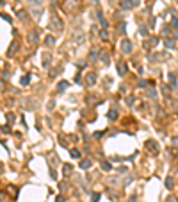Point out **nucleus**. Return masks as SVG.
<instances>
[{"instance_id": "obj_5", "label": "nucleus", "mask_w": 178, "mask_h": 202, "mask_svg": "<svg viewBox=\"0 0 178 202\" xmlns=\"http://www.w3.org/2000/svg\"><path fill=\"white\" fill-rule=\"evenodd\" d=\"M91 165H93V161H91V159H82L80 163H78V166H80L82 170H87V168H91Z\"/></svg>"}, {"instance_id": "obj_17", "label": "nucleus", "mask_w": 178, "mask_h": 202, "mask_svg": "<svg viewBox=\"0 0 178 202\" xmlns=\"http://www.w3.org/2000/svg\"><path fill=\"white\" fill-rule=\"evenodd\" d=\"M130 6H132L130 0H121V7H123V9H128Z\"/></svg>"}, {"instance_id": "obj_21", "label": "nucleus", "mask_w": 178, "mask_h": 202, "mask_svg": "<svg viewBox=\"0 0 178 202\" xmlns=\"http://www.w3.org/2000/svg\"><path fill=\"white\" fill-rule=\"evenodd\" d=\"M7 120H9V124H14V120H16V118H14L13 113H9V114H7Z\"/></svg>"}, {"instance_id": "obj_36", "label": "nucleus", "mask_w": 178, "mask_h": 202, "mask_svg": "<svg viewBox=\"0 0 178 202\" xmlns=\"http://www.w3.org/2000/svg\"><path fill=\"white\" fill-rule=\"evenodd\" d=\"M55 202H63V197H61V195H59V197H57V200H55Z\"/></svg>"}, {"instance_id": "obj_3", "label": "nucleus", "mask_w": 178, "mask_h": 202, "mask_svg": "<svg viewBox=\"0 0 178 202\" xmlns=\"http://www.w3.org/2000/svg\"><path fill=\"white\" fill-rule=\"evenodd\" d=\"M146 149H148V152H151V154H157V152H159V147H157V141H155V139H148V141H146Z\"/></svg>"}, {"instance_id": "obj_33", "label": "nucleus", "mask_w": 178, "mask_h": 202, "mask_svg": "<svg viewBox=\"0 0 178 202\" xmlns=\"http://www.w3.org/2000/svg\"><path fill=\"white\" fill-rule=\"evenodd\" d=\"M173 147L178 149V138H173Z\"/></svg>"}, {"instance_id": "obj_31", "label": "nucleus", "mask_w": 178, "mask_h": 202, "mask_svg": "<svg viewBox=\"0 0 178 202\" xmlns=\"http://www.w3.org/2000/svg\"><path fill=\"white\" fill-rule=\"evenodd\" d=\"M2 20H4V22H11V16H7V14H2Z\"/></svg>"}, {"instance_id": "obj_16", "label": "nucleus", "mask_w": 178, "mask_h": 202, "mask_svg": "<svg viewBox=\"0 0 178 202\" xmlns=\"http://www.w3.org/2000/svg\"><path fill=\"white\" fill-rule=\"evenodd\" d=\"M173 184H174L173 177H166V188H173Z\"/></svg>"}, {"instance_id": "obj_18", "label": "nucleus", "mask_w": 178, "mask_h": 202, "mask_svg": "<svg viewBox=\"0 0 178 202\" xmlns=\"http://www.w3.org/2000/svg\"><path fill=\"white\" fill-rule=\"evenodd\" d=\"M70 154H71V157H80V152H78L77 149H71V150H70Z\"/></svg>"}, {"instance_id": "obj_38", "label": "nucleus", "mask_w": 178, "mask_h": 202, "mask_svg": "<svg viewBox=\"0 0 178 202\" xmlns=\"http://www.w3.org/2000/svg\"><path fill=\"white\" fill-rule=\"evenodd\" d=\"M52 2H53V4H57V0H52Z\"/></svg>"}, {"instance_id": "obj_11", "label": "nucleus", "mask_w": 178, "mask_h": 202, "mask_svg": "<svg viewBox=\"0 0 178 202\" xmlns=\"http://www.w3.org/2000/svg\"><path fill=\"white\" fill-rule=\"evenodd\" d=\"M53 43H55V38H53V36H46V38H45V45H46V47H52Z\"/></svg>"}, {"instance_id": "obj_27", "label": "nucleus", "mask_w": 178, "mask_h": 202, "mask_svg": "<svg viewBox=\"0 0 178 202\" xmlns=\"http://www.w3.org/2000/svg\"><path fill=\"white\" fill-rule=\"evenodd\" d=\"M102 61H103V63H109V55H107V54H102Z\"/></svg>"}, {"instance_id": "obj_6", "label": "nucleus", "mask_w": 178, "mask_h": 202, "mask_svg": "<svg viewBox=\"0 0 178 202\" xmlns=\"http://www.w3.org/2000/svg\"><path fill=\"white\" fill-rule=\"evenodd\" d=\"M174 45H176V39H174V38L164 39V47H166V48H174Z\"/></svg>"}, {"instance_id": "obj_22", "label": "nucleus", "mask_w": 178, "mask_h": 202, "mask_svg": "<svg viewBox=\"0 0 178 202\" xmlns=\"http://www.w3.org/2000/svg\"><path fill=\"white\" fill-rule=\"evenodd\" d=\"M171 25H173L174 29H178V18H173V20H171Z\"/></svg>"}, {"instance_id": "obj_28", "label": "nucleus", "mask_w": 178, "mask_h": 202, "mask_svg": "<svg viewBox=\"0 0 178 202\" xmlns=\"http://www.w3.org/2000/svg\"><path fill=\"white\" fill-rule=\"evenodd\" d=\"M127 104H128V106H132V104H134V97H132V95L127 98Z\"/></svg>"}, {"instance_id": "obj_8", "label": "nucleus", "mask_w": 178, "mask_h": 202, "mask_svg": "<svg viewBox=\"0 0 178 202\" xmlns=\"http://www.w3.org/2000/svg\"><path fill=\"white\" fill-rule=\"evenodd\" d=\"M96 79H98V77H96V73H94V72H91V73H87V77H86V80H87V84H94V82H96Z\"/></svg>"}, {"instance_id": "obj_15", "label": "nucleus", "mask_w": 178, "mask_h": 202, "mask_svg": "<svg viewBox=\"0 0 178 202\" xmlns=\"http://www.w3.org/2000/svg\"><path fill=\"white\" fill-rule=\"evenodd\" d=\"M107 116H109V120H116V118H117V111H116V109H110Z\"/></svg>"}, {"instance_id": "obj_23", "label": "nucleus", "mask_w": 178, "mask_h": 202, "mask_svg": "<svg viewBox=\"0 0 178 202\" xmlns=\"http://www.w3.org/2000/svg\"><path fill=\"white\" fill-rule=\"evenodd\" d=\"M139 32H141V34H143V36H146V34H148V29H146V27H144V25H143V27H141V29H139Z\"/></svg>"}, {"instance_id": "obj_35", "label": "nucleus", "mask_w": 178, "mask_h": 202, "mask_svg": "<svg viewBox=\"0 0 178 202\" xmlns=\"http://www.w3.org/2000/svg\"><path fill=\"white\" fill-rule=\"evenodd\" d=\"M139 4V0H132V6H137Z\"/></svg>"}, {"instance_id": "obj_25", "label": "nucleus", "mask_w": 178, "mask_h": 202, "mask_svg": "<svg viewBox=\"0 0 178 202\" xmlns=\"http://www.w3.org/2000/svg\"><path fill=\"white\" fill-rule=\"evenodd\" d=\"M100 38H102V39H107V38H109V34H107L105 31H100Z\"/></svg>"}, {"instance_id": "obj_34", "label": "nucleus", "mask_w": 178, "mask_h": 202, "mask_svg": "<svg viewBox=\"0 0 178 202\" xmlns=\"http://www.w3.org/2000/svg\"><path fill=\"white\" fill-rule=\"evenodd\" d=\"M55 107V104H53V100H50V104H48V109H53Z\"/></svg>"}, {"instance_id": "obj_19", "label": "nucleus", "mask_w": 178, "mask_h": 202, "mask_svg": "<svg viewBox=\"0 0 178 202\" xmlns=\"http://www.w3.org/2000/svg\"><path fill=\"white\" fill-rule=\"evenodd\" d=\"M169 80H171L173 86H176V77H174V73H169Z\"/></svg>"}, {"instance_id": "obj_30", "label": "nucleus", "mask_w": 178, "mask_h": 202, "mask_svg": "<svg viewBox=\"0 0 178 202\" xmlns=\"http://www.w3.org/2000/svg\"><path fill=\"white\" fill-rule=\"evenodd\" d=\"M148 95H150L151 98H155V97H157V93H155V90H150V91H148Z\"/></svg>"}, {"instance_id": "obj_7", "label": "nucleus", "mask_w": 178, "mask_h": 202, "mask_svg": "<svg viewBox=\"0 0 178 202\" xmlns=\"http://www.w3.org/2000/svg\"><path fill=\"white\" fill-rule=\"evenodd\" d=\"M18 50V43L16 41H13L11 45H9V50H7V57H11V55H14V52Z\"/></svg>"}, {"instance_id": "obj_14", "label": "nucleus", "mask_w": 178, "mask_h": 202, "mask_svg": "<svg viewBox=\"0 0 178 202\" xmlns=\"http://www.w3.org/2000/svg\"><path fill=\"white\" fill-rule=\"evenodd\" d=\"M20 82H22V84H23V86H27V84H29V82H30V75H23V77H22V79H20Z\"/></svg>"}, {"instance_id": "obj_4", "label": "nucleus", "mask_w": 178, "mask_h": 202, "mask_svg": "<svg viewBox=\"0 0 178 202\" xmlns=\"http://www.w3.org/2000/svg\"><path fill=\"white\" fill-rule=\"evenodd\" d=\"M27 41H29V45H36V41H37V31H30L29 32Z\"/></svg>"}, {"instance_id": "obj_12", "label": "nucleus", "mask_w": 178, "mask_h": 202, "mask_svg": "<svg viewBox=\"0 0 178 202\" xmlns=\"http://www.w3.org/2000/svg\"><path fill=\"white\" fill-rule=\"evenodd\" d=\"M117 72H120L121 75L127 73V65H125V63H117Z\"/></svg>"}, {"instance_id": "obj_32", "label": "nucleus", "mask_w": 178, "mask_h": 202, "mask_svg": "<svg viewBox=\"0 0 178 202\" xmlns=\"http://www.w3.org/2000/svg\"><path fill=\"white\" fill-rule=\"evenodd\" d=\"M139 86L144 88V86H148V82H146V80H139Z\"/></svg>"}, {"instance_id": "obj_29", "label": "nucleus", "mask_w": 178, "mask_h": 202, "mask_svg": "<svg viewBox=\"0 0 178 202\" xmlns=\"http://www.w3.org/2000/svg\"><path fill=\"white\" fill-rule=\"evenodd\" d=\"M96 57H98V54H96V52H91V55H89V59H91V61H94Z\"/></svg>"}, {"instance_id": "obj_26", "label": "nucleus", "mask_w": 178, "mask_h": 202, "mask_svg": "<svg viewBox=\"0 0 178 202\" xmlns=\"http://www.w3.org/2000/svg\"><path fill=\"white\" fill-rule=\"evenodd\" d=\"M100 200V193H93V202H98Z\"/></svg>"}, {"instance_id": "obj_9", "label": "nucleus", "mask_w": 178, "mask_h": 202, "mask_svg": "<svg viewBox=\"0 0 178 202\" xmlns=\"http://www.w3.org/2000/svg\"><path fill=\"white\" fill-rule=\"evenodd\" d=\"M75 7H77V2H75V0H66V6H64L66 11H73Z\"/></svg>"}, {"instance_id": "obj_37", "label": "nucleus", "mask_w": 178, "mask_h": 202, "mask_svg": "<svg viewBox=\"0 0 178 202\" xmlns=\"http://www.w3.org/2000/svg\"><path fill=\"white\" fill-rule=\"evenodd\" d=\"M167 202H174V198H173V197H169V198H167Z\"/></svg>"}, {"instance_id": "obj_20", "label": "nucleus", "mask_w": 178, "mask_h": 202, "mask_svg": "<svg viewBox=\"0 0 178 202\" xmlns=\"http://www.w3.org/2000/svg\"><path fill=\"white\" fill-rule=\"evenodd\" d=\"M102 168L109 172V170H110V163H107V161H103V163H102Z\"/></svg>"}, {"instance_id": "obj_10", "label": "nucleus", "mask_w": 178, "mask_h": 202, "mask_svg": "<svg viewBox=\"0 0 178 202\" xmlns=\"http://www.w3.org/2000/svg\"><path fill=\"white\" fill-rule=\"evenodd\" d=\"M68 86H70V82H68V80H61V82L57 84V91L61 93V91H64V90H66Z\"/></svg>"}, {"instance_id": "obj_1", "label": "nucleus", "mask_w": 178, "mask_h": 202, "mask_svg": "<svg viewBox=\"0 0 178 202\" xmlns=\"http://www.w3.org/2000/svg\"><path fill=\"white\" fill-rule=\"evenodd\" d=\"M48 29L53 31V32H63L64 31V22L61 20V16L52 14L50 16V22H48Z\"/></svg>"}, {"instance_id": "obj_13", "label": "nucleus", "mask_w": 178, "mask_h": 202, "mask_svg": "<svg viewBox=\"0 0 178 202\" xmlns=\"http://www.w3.org/2000/svg\"><path fill=\"white\" fill-rule=\"evenodd\" d=\"M63 172H64V175H70V174L73 172V166H71V165H64V166H63Z\"/></svg>"}, {"instance_id": "obj_2", "label": "nucleus", "mask_w": 178, "mask_h": 202, "mask_svg": "<svg viewBox=\"0 0 178 202\" xmlns=\"http://www.w3.org/2000/svg\"><path fill=\"white\" fill-rule=\"evenodd\" d=\"M120 48H121L123 54H130L132 52V43L128 41V39H123V41L120 43Z\"/></svg>"}, {"instance_id": "obj_24", "label": "nucleus", "mask_w": 178, "mask_h": 202, "mask_svg": "<svg viewBox=\"0 0 178 202\" xmlns=\"http://www.w3.org/2000/svg\"><path fill=\"white\" fill-rule=\"evenodd\" d=\"M169 32H171V29H169L167 25H164V29H162V34H166V36H167Z\"/></svg>"}]
</instances>
